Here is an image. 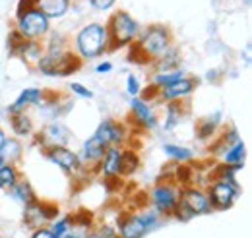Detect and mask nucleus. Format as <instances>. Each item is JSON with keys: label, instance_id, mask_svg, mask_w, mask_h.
<instances>
[{"label": "nucleus", "instance_id": "nucleus-1", "mask_svg": "<svg viewBox=\"0 0 252 238\" xmlns=\"http://www.w3.org/2000/svg\"><path fill=\"white\" fill-rule=\"evenodd\" d=\"M130 62L148 64L163 57L171 49V31L165 26H152L130 45Z\"/></svg>", "mask_w": 252, "mask_h": 238}, {"label": "nucleus", "instance_id": "nucleus-2", "mask_svg": "<svg viewBox=\"0 0 252 238\" xmlns=\"http://www.w3.org/2000/svg\"><path fill=\"white\" fill-rule=\"evenodd\" d=\"M163 217L154 209H146L142 213H123L117 219V233L121 238H144L161 227Z\"/></svg>", "mask_w": 252, "mask_h": 238}, {"label": "nucleus", "instance_id": "nucleus-3", "mask_svg": "<svg viewBox=\"0 0 252 238\" xmlns=\"http://www.w3.org/2000/svg\"><path fill=\"white\" fill-rule=\"evenodd\" d=\"M107 28V37H109V51H119L130 47L140 33V26L138 22L125 10H119L111 16L109 26Z\"/></svg>", "mask_w": 252, "mask_h": 238}, {"label": "nucleus", "instance_id": "nucleus-4", "mask_svg": "<svg viewBox=\"0 0 252 238\" xmlns=\"http://www.w3.org/2000/svg\"><path fill=\"white\" fill-rule=\"evenodd\" d=\"M80 68H82V59L78 55L68 53L66 49L43 53L41 60L37 62V70L49 78H66L76 74Z\"/></svg>", "mask_w": 252, "mask_h": 238}, {"label": "nucleus", "instance_id": "nucleus-5", "mask_svg": "<svg viewBox=\"0 0 252 238\" xmlns=\"http://www.w3.org/2000/svg\"><path fill=\"white\" fill-rule=\"evenodd\" d=\"M76 49L82 60L97 59L99 55L107 53L109 51L107 28L101 24H88L86 28H82L76 35Z\"/></svg>", "mask_w": 252, "mask_h": 238}, {"label": "nucleus", "instance_id": "nucleus-6", "mask_svg": "<svg viewBox=\"0 0 252 238\" xmlns=\"http://www.w3.org/2000/svg\"><path fill=\"white\" fill-rule=\"evenodd\" d=\"M181 190L183 188H179L173 180H159L150 192L154 211H158L161 217H171L179 204Z\"/></svg>", "mask_w": 252, "mask_h": 238}, {"label": "nucleus", "instance_id": "nucleus-7", "mask_svg": "<svg viewBox=\"0 0 252 238\" xmlns=\"http://www.w3.org/2000/svg\"><path fill=\"white\" fill-rule=\"evenodd\" d=\"M208 200L212 204V209L216 211H227L235 206V202L241 196V186L237 180H214L208 190Z\"/></svg>", "mask_w": 252, "mask_h": 238}, {"label": "nucleus", "instance_id": "nucleus-8", "mask_svg": "<svg viewBox=\"0 0 252 238\" xmlns=\"http://www.w3.org/2000/svg\"><path fill=\"white\" fill-rule=\"evenodd\" d=\"M57 217H59V206L43 202L39 198L32 204L24 206V225L32 229V233L37 229H47L51 221H55Z\"/></svg>", "mask_w": 252, "mask_h": 238}, {"label": "nucleus", "instance_id": "nucleus-9", "mask_svg": "<svg viewBox=\"0 0 252 238\" xmlns=\"http://www.w3.org/2000/svg\"><path fill=\"white\" fill-rule=\"evenodd\" d=\"M49 18H45L37 8L28 10L24 14L18 16V22H16V31L24 37V39H30V41H39L43 39L47 33H49Z\"/></svg>", "mask_w": 252, "mask_h": 238}, {"label": "nucleus", "instance_id": "nucleus-10", "mask_svg": "<svg viewBox=\"0 0 252 238\" xmlns=\"http://www.w3.org/2000/svg\"><path fill=\"white\" fill-rule=\"evenodd\" d=\"M179 204H183L185 208L189 209V213L192 217H200V215H208L212 213V204L208 200L206 190L198 188V186H185L181 190V198Z\"/></svg>", "mask_w": 252, "mask_h": 238}, {"label": "nucleus", "instance_id": "nucleus-11", "mask_svg": "<svg viewBox=\"0 0 252 238\" xmlns=\"http://www.w3.org/2000/svg\"><path fill=\"white\" fill-rule=\"evenodd\" d=\"M45 157H47L49 163H53L55 167H59L64 175H76L78 171H82L78 153L72 151V149H68L66 146L45 149Z\"/></svg>", "mask_w": 252, "mask_h": 238}, {"label": "nucleus", "instance_id": "nucleus-12", "mask_svg": "<svg viewBox=\"0 0 252 238\" xmlns=\"http://www.w3.org/2000/svg\"><path fill=\"white\" fill-rule=\"evenodd\" d=\"M35 142L43 149L66 146V144L70 142V130H68L64 124L53 120V122H49V124L35 136Z\"/></svg>", "mask_w": 252, "mask_h": 238}, {"label": "nucleus", "instance_id": "nucleus-13", "mask_svg": "<svg viewBox=\"0 0 252 238\" xmlns=\"http://www.w3.org/2000/svg\"><path fill=\"white\" fill-rule=\"evenodd\" d=\"M107 144L105 142H101L97 136H92L90 140H86L84 142V146L80 149V153H78V159H80V167L82 169H86V167H90V169H94L99 165V161H101V157L105 155V151H107Z\"/></svg>", "mask_w": 252, "mask_h": 238}, {"label": "nucleus", "instance_id": "nucleus-14", "mask_svg": "<svg viewBox=\"0 0 252 238\" xmlns=\"http://www.w3.org/2000/svg\"><path fill=\"white\" fill-rule=\"evenodd\" d=\"M95 136H97L101 142H105L109 148H111V146H119V148H121L126 140V128L121 122H117V120L105 119L97 126Z\"/></svg>", "mask_w": 252, "mask_h": 238}, {"label": "nucleus", "instance_id": "nucleus-15", "mask_svg": "<svg viewBox=\"0 0 252 238\" xmlns=\"http://www.w3.org/2000/svg\"><path fill=\"white\" fill-rule=\"evenodd\" d=\"M121 161H123V148L111 146L107 148L105 155L99 161V171L105 177V180H115L121 177Z\"/></svg>", "mask_w": 252, "mask_h": 238}, {"label": "nucleus", "instance_id": "nucleus-16", "mask_svg": "<svg viewBox=\"0 0 252 238\" xmlns=\"http://www.w3.org/2000/svg\"><path fill=\"white\" fill-rule=\"evenodd\" d=\"M196 88H198V80L187 76V78H183V80H179V82H175V84H171V86H167L163 89H158V95L159 99L171 103V101H181V99L189 97Z\"/></svg>", "mask_w": 252, "mask_h": 238}, {"label": "nucleus", "instance_id": "nucleus-17", "mask_svg": "<svg viewBox=\"0 0 252 238\" xmlns=\"http://www.w3.org/2000/svg\"><path fill=\"white\" fill-rule=\"evenodd\" d=\"M130 111H132V119L136 120L142 128L146 130H156L158 128V117L154 113V109L140 97H132L130 101Z\"/></svg>", "mask_w": 252, "mask_h": 238}, {"label": "nucleus", "instance_id": "nucleus-18", "mask_svg": "<svg viewBox=\"0 0 252 238\" xmlns=\"http://www.w3.org/2000/svg\"><path fill=\"white\" fill-rule=\"evenodd\" d=\"M245 159H247V146H245L243 140L235 142L231 148L223 151V167H227L235 173L245 167Z\"/></svg>", "mask_w": 252, "mask_h": 238}, {"label": "nucleus", "instance_id": "nucleus-19", "mask_svg": "<svg viewBox=\"0 0 252 238\" xmlns=\"http://www.w3.org/2000/svg\"><path fill=\"white\" fill-rule=\"evenodd\" d=\"M45 91L39 88H26L18 95V99L10 105V113H18V111H28L30 107H39L43 101Z\"/></svg>", "mask_w": 252, "mask_h": 238}, {"label": "nucleus", "instance_id": "nucleus-20", "mask_svg": "<svg viewBox=\"0 0 252 238\" xmlns=\"http://www.w3.org/2000/svg\"><path fill=\"white\" fill-rule=\"evenodd\" d=\"M10 126L18 138H33L35 136V126H33V120L28 115V111L10 113Z\"/></svg>", "mask_w": 252, "mask_h": 238}, {"label": "nucleus", "instance_id": "nucleus-21", "mask_svg": "<svg viewBox=\"0 0 252 238\" xmlns=\"http://www.w3.org/2000/svg\"><path fill=\"white\" fill-rule=\"evenodd\" d=\"M221 124V113H214V115H208V117H204V119L198 120V124H196V138L200 140V142H208V140H212L216 134H218V128H220Z\"/></svg>", "mask_w": 252, "mask_h": 238}, {"label": "nucleus", "instance_id": "nucleus-22", "mask_svg": "<svg viewBox=\"0 0 252 238\" xmlns=\"http://www.w3.org/2000/svg\"><path fill=\"white\" fill-rule=\"evenodd\" d=\"M70 8V0H37V10L53 20V18H63Z\"/></svg>", "mask_w": 252, "mask_h": 238}, {"label": "nucleus", "instance_id": "nucleus-23", "mask_svg": "<svg viewBox=\"0 0 252 238\" xmlns=\"http://www.w3.org/2000/svg\"><path fill=\"white\" fill-rule=\"evenodd\" d=\"M22 153H24V148L16 138H12V140L6 138L4 146L0 149V161L4 165H16L22 159Z\"/></svg>", "mask_w": 252, "mask_h": 238}, {"label": "nucleus", "instance_id": "nucleus-24", "mask_svg": "<svg viewBox=\"0 0 252 238\" xmlns=\"http://www.w3.org/2000/svg\"><path fill=\"white\" fill-rule=\"evenodd\" d=\"M10 196H12L16 202H20L22 206H28V204H32V202L37 200L35 190L32 188V184L24 178H20L18 182H16V186L10 190Z\"/></svg>", "mask_w": 252, "mask_h": 238}, {"label": "nucleus", "instance_id": "nucleus-25", "mask_svg": "<svg viewBox=\"0 0 252 238\" xmlns=\"http://www.w3.org/2000/svg\"><path fill=\"white\" fill-rule=\"evenodd\" d=\"M185 117V109H183V101H171L165 107V130H173L181 124V120Z\"/></svg>", "mask_w": 252, "mask_h": 238}, {"label": "nucleus", "instance_id": "nucleus-26", "mask_svg": "<svg viewBox=\"0 0 252 238\" xmlns=\"http://www.w3.org/2000/svg\"><path fill=\"white\" fill-rule=\"evenodd\" d=\"M163 153L171 159V161H177L181 165L190 163L194 159V151L185 146H177V144H163Z\"/></svg>", "mask_w": 252, "mask_h": 238}, {"label": "nucleus", "instance_id": "nucleus-27", "mask_svg": "<svg viewBox=\"0 0 252 238\" xmlns=\"http://www.w3.org/2000/svg\"><path fill=\"white\" fill-rule=\"evenodd\" d=\"M140 169V157L134 149H123V161H121V177H132Z\"/></svg>", "mask_w": 252, "mask_h": 238}, {"label": "nucleus", "instance_id": "nucleus-28", "mask_svg": "<svg viewBox=\"0 0 252 238\" xmlns=\"http://www.w3.org/2000/svg\"><path fill=\"white\" fill-rule=\"evenodd\" d=\"M20 178H22V177H20L16 165H2V167H0V190L10 192Z\"/></svg>", "mask_w": 252, "mask_h": 238}, {"label": "nucleus", "instance_id": "nucleus-29", "mask_svg": "<svg viewBox=\"0 0 252 238\" xmlns=\"http://www.w3.org/2000/svg\"><path fill=\"white\" fill-rule=\"evenodd\" d=\"M183 78H187V74H185V70H179V68L171 70V72H158L154 76V88L163 89V88H167V86H171V84H175V82H179Z\"/></svg>", "mask_w": 252, "mask_h": 238}, {"label": "nucleus", "instance_id": "nucleus-30", "mask_svg": "<svg viewBox=\"0 0 252 238\" xmlns=\"http://www.w3.org/2000/svg\"><path fill=\"white\" fill-rule=\"evenodd\" d=\"M179 62H181V57H179V53H177L175 49H169L163 57H159L158 60H154L158 72H171V70H177V68H179Z\"/></svg>", "mask_w": 252, "mask_h": 238}, {"label": "nucleus", "instance_id": "nucleus-31", "mask_svg": "<svg viewBox=\"0 0 252 238\" xmlns=\"http://www.w3.org/2000/svg\"><path fill=\"white\" fill-rule=\"evenodd\" d=\"M47 229L51 231L53 238H66V235H68L70 229H72V221H70L68 215H66V217H57L55 221H51V225H49Z\"/></svg>", "mask_w": 252, "mask_h": 238}, {"label": "nucleus", "instance_id": "nucleus-32", "mask_svg": "<svg viewBox=\"0 0 252 238\" xmlns=\"http://www.w3.org/2000/svg\"><path fill=\"white\" fill-rule=\"evenodd\" d=\"M92 233H94V238H121L113 225H105V223L94 229Z\"/></svg>", "mask_w": 252, "mask_h": 238}, {"label": "nucleus", "instance_id": "nucleus-33", "mask_svg": "<svg viewBox=\"0 0 252 238\" xmlns=\"http://www.w3.org/2000/svg\"><path fill=\"white\" fill-rule=\"evenodd\" d=\"M126 93H128L130 97H138V95L142 93V86H140L138 76L128 74V78H126Z\"/></svg>", "mask_w": 252, "mask_h": 238}, {"label": "nucleus", "instance_id": "nucleus-34", "mask_svg": "<svg viewBox=\"0 0 252 238\" xmlns=\"http://www.w3.org/2000/svg\"><path fill=\"white\" fill-rule=\"evenodd\" d=\"M68 88H70V91L74 95H78L82 99H94V91L90 89V88H86V86H82V84H78V82H72Z\"/></svg>", "mask_w": 252, "mask_h": 238}, {"label": "nucleus", "instance_id": "nucleus-35", "mask_svg": "<svg viewBox=\"0 0 252 238\" xmlns=\"http://www.w3.org/2000/svg\"><path fill=\"white\" fill-rule=\"evenodd\" d=\"M88 2L94 6L95 10H109V8H113V4L117 0H88Z\"/></svg>", "mask_w": 252, "mask_h": 238}, {"label": "nucleus", "instance_id": "nucleus-36", "mask_svg": "<svg viewBox=\"0 0 252 238\" xmlns=\"http://www.w3.org/2000/svg\"><path fill=\"white\" fill-rule=\"evenodd\" d=\"M33 8H37V0H20V4H18V16L24 14V12H28V10H33Z\"/></svg>", "mask_w": 252, "mask_h": 238}, {"label": "nucleus", "instance_id": "nucleus-37", "mask_svg": "<svg viewBox=\"0 0 252 238\" xmlns=\"http://www.w3.org/2000/svg\"><path fill=\"white\" fill-rule=\"evenodd\" d=\"M111 70H113V62H109V60L99 62V64L95 66V72H97V74H109Z\"/></svg>", "mask_w": 252, "mask_h": 238}, {"label": "nucleus", "instance_id": "nucleus-38", "mask_svg": "<svg viewBox=\"0 0 252 238\" xmlns=\"http://www.w3.org/2000/svg\"><path fill=\"white\" fill-rule=\"evenodd\" d=\"M30 238H53V235L49 229H37V231H33Z\"/></svg>", "mask_w": 252, "mask_h": 238}, {"label": "nucleus", "instance_id": "nucleus-39", "mask_svg": "<svg viewBox=\"0 0 252 238\" xmlns=\"http://www.w3.org/2000/svg\"><path fill=\"white\" fill-rule=\"evenodd\" d=\"M216 78H218V72H216V70H214V72H208V74H206V80H210V82H214Z\"/></svg>", "mask_w": 252, "mask_h": 238}, {"label": "nucleus", "instance_id": "nucleus-40", "mask_svg": "<svg viewBox=\"0 0 252 238\" xmlns=\"http://www.w3.org/2000/svg\"><path fill=\"white\" fill-rule=\"evenodd\" d=\"M4 142H6V134H4V130L0 128V149H2V146H4Z\"/></svg>", "mask_w": 252, "mask_h": 238}, {"label": "nucleus", "instance_id": "nucleus-41", "mask_svg": "<svg viewBox=\"0 0 252 238\" xmlns=\"http://www.w3.org/2000/svg\"><path fill=\"white\" fill-rule=\"evenodd\" d=\"M2 165H4V163H2V161H0V167H2Z\"/></svg>", "mask_w": 252, "mask_h": 238}, {"label": "nucleus", "instance_id": "nucleus-42", "mask_svg": "<svg viewBox=\"0 0 252 238\" xmlns=\"http://www.w3.org/2000/svg\"><path fill=\"white\" fill-rule=\"evenodd\" d=\"M0 238H6V237H0Z\"/></svg>", "mask_w": 252, "mask_h": 238}]
</instances>
